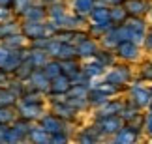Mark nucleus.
Returning <instances> with one entry per match:
<instances>
[{
	"label": "nucleus",
	"instance_id": "nucleus-1",
	"mask_svg": "<svg viewBox=\"0 0 152 144\" xmlns=\"http://www.w3.org/2000/svg\"><path fill=\"white\" fill-rule=\"evenodd\" d=\"M130 79H132V69H128L126 66H118V67H113L107 73V80L105 82L113 84L115 88H120V86L130 82Z\"/></svg>",
	"mask_w": 152,
	"mask_h": 144
},
{
	"label": "nucleus",
	"instance_id": "nucleus-2",
	"mask_svg": "<svg viewBox=\"0 0 152 144\" xmlns=\"http://www.w3.org/2000/svg\"><path fill=\"white\" fill-rule=\"evenodd\" d=\"M130 103L132 105H135L137 109H141V107H147L150 105V92L148 88H145V86H133V88L130 90Z\"/></svg>",
	"mask_w": 152,
	"mask_h": 144
},
{
	"label": "nucleus",
	"instance_id": "nucleus-3",
	"mask_svg": "<svg viewBox=\"0 0 152 144\" xmlns=\"http://www.w3.org/2000/svg\"><path fill=\"white\" fill-rule=\"evenodd\" d=\"M116 56L122 60H137L139 58V47L132 41H120L116 47Z\"/></svg>",
	"mask_w": 152,
	"mask_h": 144
},
{
	"label": "nucleus",
	"instance_id": "nucleus-4",
	"mask_svg": "<svg viewBox=\"0 0 152 144\" xmlns=\"http://www.w3.org/2000/svg\"><path fill=\"white\" fill-rule=\"evenodd\" d=\"M100 127L103 133L107 135H115L122 129V118L120 116H102L100 120Z\"/></svg>",
	"mask_w": 152,
	"mask_h": 144
},
{
	"label": "nucleus",
	"instance_id": "nucleus-5",
	"mask_svg": "<svg viewBox=\"0 0 152 144\" xmlns=\"http://www.w3.org/2000/svg\"><path fill=\"white\" fill-rule=\"evenodd\" d=\"M137 137H139L137 127H133V125H126V127H122L118 133H116L115 142L116 144H135Z\"/></svg>",
	"mask_w": 152,
	"mask_h": 144
},
{
	"label": "nucleus",
	"instance_id": "nucleus-6",
	"mask_svg": "<svg viewBox=\"0 0 152 144\" xmlns=\"http://www.w3.org/2000/svg\"><path fill=\"white\" fill-rule=\"evenodd\" d=\"M148 2L147 0H128L126 2V11H128V15H132V17H141L145 15L148 11Z\"/></svg>",
	"mask_w": 152,
	"mask_h": 144
},
{
	"label": "nucleus",
	"instance_id": "nucleus-7",
	"mask_svg": "<svg viewBox=\"0 0 152 144\" xmlns=\"http://www.w3.org/2000/svg\"><path fill=\"white\" fill-rule=\"evenodd\" d=\"M122 109H124V103L109 99V101L103 105V111H102V114H103V116H118V114L122 112Z\"/></svg>",
	"mask_w": 152,
	"mask_h": 144
},
{
	"label": "nucleus",
	"instance_id": "nucleus-8",
	"mask_svg": "<svg viewBox=\"0 0 152 144\" xmlns=\"http://www.w3.org/2000/svg\"><path fill=\"white\" fill-rule=\"evenodd\" d=\"M118 43H120V39H118V34H116V28H111V30L105 34V38H103V45L109 51H115L116 47H118Z\"/></svg>",
	"mask_w": 152,
	"mask_h": 144
},
{
	"label": "nucleus",
	"instance_id": "nucleus-9",
	"mask_svg": "<svg viewBox=\"0 0 152 144\" xmlns=\"http://www.w3.org/2000/svg\"><path fill=\"white\" fill-rule=\"evenodd\" d=\"M111 22H115V25H122V22H126L128 21V11L124 8H120V6H116V8L111 9Z\"/></svg>",
	"mask_w": 152,
	"mask_h": 144
},
{
	"label": "nucleus",
	"instance_id": "nucleus-10",
	"mask_svg": "<svg viewBox=\"0 0 152 144\" xmlns=\"http://www.w3.org/2000/svg\"><path fill=\"white\" fill-rule=\"evenodd\" d=\"M92 13V17H94V21L100 25V22H111V9H107L105 6H102V8H94L90 11Z\"/></svg>",
	"mask_w": 152,
	"mask_h": 144
},
{
	"label": "nucleus",
	"instance_id": "nucleus-11",
	"mask_svg": "<svg viewBox=\"0 0 152 144\" xmlns=\"http://www.w3.org/2000/svg\"><path fill=\"white\" fill-rule=\"evenodd\" d=\"M96 53H98V47H96L94 41L85 39V41L81 43V47H79V54H81V56H94Z\"/></svg>",
	"mask_w": 152,
	"mask_h": 144
},
{
	"label": "nucleus",
	"instance_id": "nucleus-12",
	"mask_svg": "<svg viewBox=\"0 0 152 144\" xmlns=\"http://www.w3.org/2000/svg\"><path fill=\"white\" fill-rule=\"evenodd\" d=\"M98 64L102 66H111L115 64V54H111V51H102V53H96Z\"/></svg>",
	"mask_w": 152,
	"mask_h": 144
},
{
	"label": "nucleus",
	"instance_id": "nucleus-13",
	"mask_svg": "<svg viewBox=\"0 0 152 144\" xmlns=\"http://www.w3.org/2000/svg\"><path fill=\"white\" fill-rule=\"evenodd\" d=\"M102 73H103V66L98 64V62L88 64V66H86V71H85L86 77H96V75H102Z\"/></svg>",
	"mask_w": 152,
	"mask_h": 144
},
{
	"label": "nucleus",
	"instance_id": "nucleus-14",
	"mask_svg": "<svg viewBox=\"0 0 152 144\" xmlns=\"http://www.w3.org/2000/svg\"><path fill=\"white\" fill-rule=\"evenodd\" d=\"M90 97H92V103H94V105H102V107L109 101V96H107V94H103L102 90H96Z\"/></svg>",
	"mask_w": 152,
	"mask_h": 144
},
{
	"label": "nucleus",
	"instance_id": "nucleus-15",
	"mask_svg": "<svg viewBox=\"0 0 152 144\" xmlns=\"http://www.w3.org/2000/svg\"><path fill=\"white\" fill-rule=\"evenodd\" d=\"M75 8H77L79 11H85V13H88V11L94 9V0H77Z\"/></svg>",
	"mask_w": 152,
	"mask_h": 144
},
{
	"label": "nucleus",
	"instance_id": "nucleus-16",
	"mask_svg": "<svg viewBox=\"0 0 152 144\" xmlns=\"http://www.w3.org/2000/svg\"><path fill=\"white\" fill-rule=\"evenodd\" d=\"M141 75L145 79H148V80H152V64L150 66H147V67H143V71H141Z\"/></svg>",
	"mask_w": 152,
	"mask_h": 144
},
{
	"label": "nucleus",
	"instance_id": "nucleus-17",
	"mask_svg": "<svg viewBox=\"0 0 152 144\" xmlns=\"http://www.w3.org/2000/svg\"><path fill=\"white\" fill-rule=\"evenodd\" d=\"M145 47H147L148 51H152V32L148 34L147 38H145Z\"/></svg>",
	"mask_w": 152,
	"mask_h": 144
},
{
	"label": "nucleus",
	"instance_id": "nucleus-18",
	"mask_svg": "<svg viewBox=\"0 0 152 144\" xmlns=\"http://www.w3.org/2000/svg\"><path fill=\"white\" fill-rule=\"evenodd\" d=\"M147 131L152 135V114H148V116H147Z\"/></svg>",
	"mask_w": 152,
	"mask_h": 144
},
{
	"label": "nucleus",
	"instance_id": "nucleus-19",
	"mask_svg": "<svg viewBox=\"0 0 152 144\" xmlns=\"http://www.w3.org/2000/svg\"><path fill=\"white\" fill-rule=\"evenodd\" d=\"M64 142H66V137H56V139H53V144H64Z\"/></svg>",
	"mask_w": 152,
	"mask_h": 144
},
{
	"label": "nucleus",
	"instance_id": "nucleus-20",
	"mask_svg": "<svg viewBox=\"0 0 152 144\" xmlns=\"http://www.w3.org/2000/svg\"><path fill=\"white\" fill-rule=\"evenodd\" d=\"M81 144H94V140H90V139H88V135H85L83 139H81Z\"/></svg>",
	"mask_w": 152,
	"mask_h": 144
},
{
	"label": "nucleus",
	"instance_id": "nucleus-21",
	"mask_svg": "<svg viewBox=\"0 0 152 144\" xmlns=\"http://www.w3.org/2000/svg\"><path fill=\"white\" fill-rule=\"evenodd\" d=\"M148 92H150V99H152V88H148Z\"/></svg>",
	"mask_w": 152,
	"mask_h": 144
},
{
	"label": "nucleus",
	"instance_id": "nucleus-22",
	"mask_svg": "<svg viewBox=\"0 0 152 144\" xmlns=\"http://www.w3.org/2000/svg\"><path fill=\"white\" fill-rule=\"evenodd\" d=\"M150 114H152V101H150Z\"/></svg>",
	"mask_w": 152,
	"mask_h": 144
}]
</instances>
